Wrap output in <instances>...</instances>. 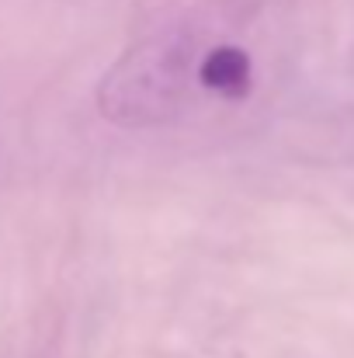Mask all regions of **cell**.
Returning <instances> with one entry per match:
<instances>
[{
    "label": "cell",
    "mask_w": 354,
    "mask_h": 358,
    "mask_svg": "<svg viewBox=\"0 0 354 358\" xmlns=\"http://www.w3.org/2000/svg\"><path fill=\"white\" fill-rule=\"evenodd\" d=\"M195 87L198 101H243L253 87V59L243 45L230 38L205 42L198 35V52H195Z\"/></svg>",
    "instance_id": "cell-1"
}]
</instances>
